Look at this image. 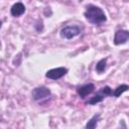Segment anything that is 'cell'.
<instances>
[{
  "mask_svg": "<svg viewBox=\"0 0 129 129\" xmlns=\"http://www.w3.org/2000/svg\"><path fill=\"white\" fill-rule=\"evenodd\" d=\"M85 17L86 19L93 23V24H100L104 21H106V15L104 11L95 5H88L87 9L85 11Z\"/></svg>",
  "mask_w": 129,
  "mask_h": 129,
  "instance_id": "1",
  "label": "cell"
},
{
  "mask_svg": "<svg viewBox=\"0 0 129 129\" xmlns=\"http://www.w3.org/2000/svg\"><path fill=\"white\" fill-rule=\"evenodd\" d=\"M81 32V29L79 26H76V25H73V26H66L61 29L60 31V35L63 37V38H67V39H71L77 35H79Z\"/></svg>",
  "mask_w": 129,
  "mask_h": 129,
  "instance_id": "2",
  "label": "cell"
},
{
  "mask_svg": "<svg viewBox=\"0 0 129 129\" xmlns=\"http://www.w3.org/2000/svg\"><path fill=\"white\" fill-rule=\"evenodd\" d=\"M67 72H68V69L60 67V68H55V69H51V70L47 71L46 74H45V76H46V78H48V79L57 80V79L62 78V77L67 74Z\"/></svg>",
  "mask_w": 129,
  "mask_h": 129,
  "instance_id": "3",
  "label": "cell"
},
{
  "mask_svg": "<svg viewBox=\"0 0 129 129\" xmlns=\"http://www.w3.org/2000/svg\"><path fill=\"white\" fill-rule=\"evenodd\" d=\"M49 95H50V91L46 87H38L32 91V98L36 101L44 99V98L48 97Z\"/></svg>",
  "mask_w": 129,
  "mask_h": 129,
  "instance_id": "4",
  "label": "cell"
},
{
  "mask_svg": "<svg viewBox=\"0 0 129 129\" xmlns=\"http://www.w3.org/2000/svg\"><path fill=\"white\" fill-rule=\"evenodd\" d=\"M127 40H129V31L125 30V29H121L116 31L115 36H114V43L116 45L119 44H123L125 43Z\"/></svg>",
  "mask_w": 129,
  "mask_h": 129,
  "instance_id": "5",
  "label": "cell"
},
{
  "mask_svg": "<svg viewBox=\"0 0 129 129\" xmlns=\"http://www.w3.org/2000/svg\"><path fill=\"white\" fill-rule=\"evenodd\" d=\"M10 12H11V14H12L13 16H15V17L20 16V15H22V14L25 12V6H24L21 2H17V3H15V4L11 7Z\"/></svg>",
  "mask_w": 129,
  "mask_h": 129,
  "instance_id": "6",
  "label": "cell"
},
{
  "mask_svg": "<svg viewBox=\"0 0 129 129\" xmlns=\"http://www.w3.org/2000/svg\"><path fill=\"white\" fill-rule=\"evenodd\" d=\"M94 89H95V86H94L93 84H87V85H85V86L79 88L78 93H79L80 97L85 98L86 96H88L89 94H91V93L94 91Z\"/></svg>",
  "mask_w": 129,
  "mask_h": 129,
  "instance_id": "7",
  "label": "cell"
},
{
  "mask_svg": "<svg viewBox=\"0 0 129 129\" xmlns=\"http://www.w3.org/2000/svg\"><path fill=\"white\" fill-rule=\"evenodd\" d=\"M128 89H129V86H128V85H120L119 87H117V88L115 89V91L113 92V95H114L115 97H119L122 93L126 92Z\"/></svg>",
  "mask_w": 129,
  "mask_h": 129,
  "instance_id": "8",
  "label": "cell"
},
{
  "mask_svg": "<svg viewBox=\"0 0 129 129\" xmlns=\"http://www.w3.org/2000/svg\"><path fill=\"white\" fill-rule=\"evenodd\" d=\"M99 118H100V115H99V114H98V115H95V116H94V117L87 123L86 128H88V129H94V128H96Z\"/></svg>",
  "mask_w": 129,
  "mask_h": 129,
  "instance_id": "9",
  "label": "cell"
},
{
  "mask_svg": "<svg viewBox=\"0 0 129 129\" xmlns=\"http://www.w3.org/2000/svg\"><path fill=\"white\" fill-rule=\"evenodd\" d=\"M106 61H107L106 58H102L101 60L98 61L97 66H96V71L99 74H101V73H103L105 71V69H106Z\"/></svg>",
  "mask_w": 129,
  "mask_h": 129,
  "instance_id": "10",
  "label": "cell"
},
{
  "mask_svg": "<svg viewBox=\"0 0 129 129\" xmlns=\"http://www.w3.org/2000/svg\"><path fill=\"white\" fill-rule=\"evenodd\" d=\"M103 99H104V97H103L102 95H96V96H94V97L88 102V104H90V105H95V104H97V103L103 101Z\"/></svg>",
  "mask_w": 129,
  "mask_h": 129,
  "instance_id": "11",
  "label": "cell"
},
{
  "mask_svg": "<svg viewBox=\"0 0 129 129\" xmlns=\"http://www.w3.org/2000/svg\"><path fill=\"white\" fill-rule=\"evenodd\" d=\"M101 93L103 95H105V96H108V95H112L113 94V91H112V89L109 86H105L104 88H102Z\"/></svg>",
  "mask_w": 129,
  "mask_h": 129,
  "instance_id": "12",
  "label": "cell"
}]
</instances>
